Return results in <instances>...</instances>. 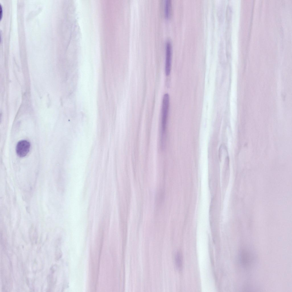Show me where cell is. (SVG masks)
Here are the masks:
<instances>
[{
	"label": "cell",
	"instance_id": "cell-8",
	"mask_svg": "<svg viewBox=\"0 0 292 292\" xmlns=\"http://www.w3.org/2000/svg\"><path fill=\"white\" fill-rule=\"evenodd\" d=\"M62 256V252L59 248H57L55 252V258L56 260H58L61 258Z\"/></svg>",
	"mask_w": 292,
	"mask_h": 292
},
{
	"label": "cell",
	"instance_id": "cell-1",
	"mask_svg": "<svg viewBox=\"0 0 292 292\" xmlns=\"http://www.w3.org/2000/svg\"><path fill=\"white\" fill-rule=\"evenodd\" d=\"M169 106V96L168 94H165L164 95L163 98L161 109L160 141L162 145H163V144H164L165 139Z\"/></svg>",
	"mask_w": 292,
	"mask_h": 292
},
{
	"label": "cell",
	"instance_id": "cell-6",
	"mask_svg": "<svg viewBox=\"0 0 292 292\" xmlns=\"http://www.w3.org/2000/svg\"><path fill=\"white\" fill-rule=\"evenodd\" d=\"M175 261L177 268L179 270L181 269L182 265V258L180 253H177L176 255Z\"/></svg>",
	"mask_w": 292,
	"mask_h": 292
},
{
	"label": "cell",
	"instance_id": "cell-4",
	"mask_svg": "<svg viewBox=\"0 0 292 292\" xmlns=\"http://www.w3.org/2000/svg\"><path fill=\"white\" fill-rule=\"evenodd\" d=\"M250 256L247 252L244 250L241 252L240 261L241 264L244 267H247L250 265L252 259Z\"/></svg>",
	"mask_w": 292,
	"mask_h": 292
},
{
	"label": "cell",
	"instance_id": "cell-5",
	"mask_svg": "<svg viewBox=\"0 0 292 292\" xmlns=\"http://www.w3.org/2000/svg\"><path fill=\"white\" fill-rule=\"evenodd\" d=\"M164 3L165 16L166 18L169 19L170 17L171 13V0H165Z\"/></svg>",
	"mask_w": 292,
	"mask_h": 292
},
{
	"label": "cell",
	"instance_id": "cell-2",
	"mask_svg": "<svg viewBox=\"0 0 292 292\" xmlns=\"http://www.w3.org/2000/svg\"><path fill=\"white\" fill-rule=\"evenodd\" d=\"M172 47L171 42L169 40H167L165 44V70L166 75L169 76L171 72Z\"/></svg>",
	"mask_w": 292,
	"mask_h": 292
},
{
	"label": "cell",
	"instance_id": "cell-9",
	"mask_svg": "<svg viewBox=\"0 0 292 292\" xmlns=\"http://www.w3.org/2000/svg\"><path fill=\"white\" fill-rule=\"evenodd\" d=\"M0 19L1 20L2 18L3 15V8L1 4H0Z\"/></svg>",
	"mask_w": 292,
	"mask_h": 292
},
{
	"label": "cell",
	"instance_id": "cell-3",
	"mask_svg": "<svg viewBox=\"0 0 292 292\" xmlns=\"http://www.w3.org/2000/svg\"><path fill=\"white\" fill-rule=\"evenodd\" d=\"M30 147V143L28 141L26 140L19 141L16 147L17 154L20 157H25L29 152Z\"/></svg>",
	"mask_w": 292,
	"mask_h": 292
},
{
	"label": "cell",
	"instance_id": "cell-7",
	"mask_svg": "<svg viewBox=\"0 0 292 292\" xmlns=\"http://www.w3.org/2000/svg\"><path fill=\"white\" fill-rule=\"evenodd\" d=\"M164 197V192L162 190L159 191L157 195V202L160 203L162 201Z\"/></svg>",
	"mask_w": 292,
	"mask_h": 292
}]
</instances>
